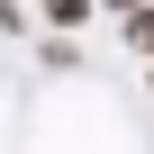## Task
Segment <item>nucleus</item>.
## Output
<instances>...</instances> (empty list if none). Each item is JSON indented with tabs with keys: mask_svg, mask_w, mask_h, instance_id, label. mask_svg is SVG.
Segmentation results:
<instances>
[{
	"mask_svg": "<svg viewBox=\"0 0 154 154\" xmlns=\"http://www.w3.org/2000/svg\"><path fill=\"white\" fill-rule=\"evenodd\" d=\"M82 9H91V0H45V18H54V27H82Z\"/></svg>",
	"mask_w": 154,
	"mask_h": 154,
	"instance_id": "1",
	"label": "nucleus"
},
{
	"mask_svg": "<svg viewBox=\"0 0 154 154\" xmlns=\"http://www.w3.org/2000/svg\"><path fill=\"white\" fill-rule=\"evenodd\" d=\"M118 9H136V0H118Z\"/></svg>",
	"mask_w": 154,
	"mask_h": 154,
	"instance_id": "3",
	"label": "nucleus"
},
{
	"mask_svg": "<svg viewBox=\"0 0 154 154\" xmlns=\"http://www.w3.org/2000/svg\"><path fill=\"white\" fill-rule=\"evenodd\" d=\"M127 36H136V45L154 54V9H136V18H127Z\"/></svg>",
	"mask_w": 154,
	"mask_h": 154,
	"instance_id": "2",
	"label": "nucleus"
}]
</instances>
